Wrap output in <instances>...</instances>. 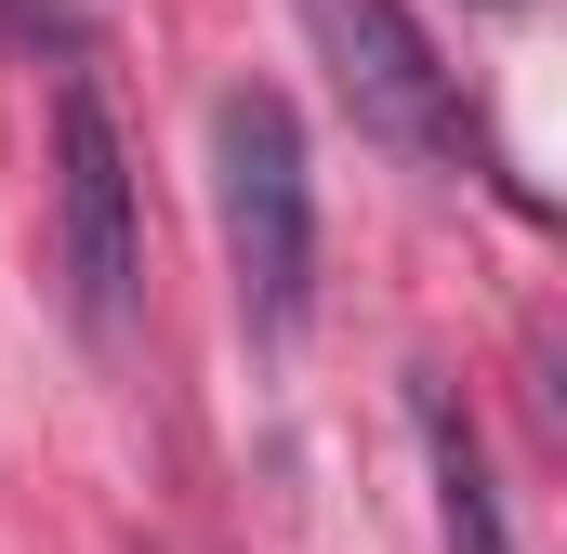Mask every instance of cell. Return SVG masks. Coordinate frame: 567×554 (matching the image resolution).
Wrapping results in <instances>:
<instances>
[{
    "label": "cell",
    "instance_id": "6da1fadb",
    "mask_svg": "<svg viewBox=\"0 0 567 554\" xmlns=\"http://www.w3.org/2000/svg\"><path fill=\"white\" fill-rule=\"evenodd\" d=\"M212 212H225V277L251 343H303L317 317V158L278 80L212 93Z\"/></svg>",
    "mask_w": 567,
    "mask_h": 554
},
{
    "label": "cell",
    "instance_id": "7a4b0ae2",
    "mask_svg": "<svg viewBox=\"0 0 567 554\" xmlns=\"http://www.w3.org/2000/svg\"><path fill=\"white\" fill-rule=\"evenodd\" d=\"M53 265H66V317L93 343L133 330V277H145V212H133V145L106 120L93 66L53 80Z\"/></svg>",
    "mask_w": 567,
    "mask_h": 554
},
{
    "label": "cell",
    "instance_id": "3957f363",
    "mask_svg": "<svg viewBox=\"0 0 567 554\" xmlns=\"http://www.w3.org/2000/svg\"><path fill=\"white\" fill-rule=\"evenodd\" d=\"M290 13H303V40L330 53L357 133H383L396 158H435V172L462 158V93H449L435 40L410 27V0H290Z\"/></svg>",
    "mask_w": 567,
    "mask_h": 554
},
{
    "label": "cell",
    "instance_id": "277c9868",
    "mask_svg": "<svg viewBox=\"0 0 567 554\" xmlns=\"http://www.w3.org/2000/svg\"><path fill=\"white\" fill-rule=\"evenodd\" d=\"M410 422H423V475H435V529L449 554H515V515H502V475H488V435L449 383H410Z\"/></svg>",
    "mask_w": 567,
    "mask_h": 554
},
{
    "label": "cell",
    "instance_id": "5b68a950",
    "mask_svg": "<svg viewBox=\"0 0 567 554\" xmlns=\"http://www.w3.org/2000/svg\"><path fill=\"white\" fill-rule=\"evenodd\" d=\"M0 53H27V66H93V13L80 0H0Z\"/></svg>",
    "mask_w": 567,
    "mask_h": 554
}]
</instances>
